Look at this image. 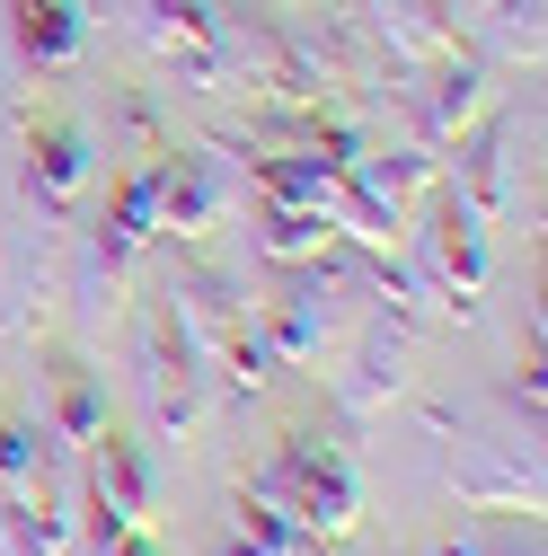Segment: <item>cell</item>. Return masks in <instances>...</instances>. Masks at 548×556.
Segmentation results:
<instances>
[{
	"label": "cell",
	"instance_id": "6da1fadb",
	"mask_svg": "<svg viewBox=\"0 0 548 556\" xmlns=\"http://www.w3.org/2000/svg\"><path fill=\"white\" fill-rule=\"evenodd\" d=\"M248 504H265L274 521H292L301 539H336V530H354V513H363V485H354V468L336 459V442H319V433H292L284 451H274V468L257 477V495Z\"/></svg>",
	"mask_w": 548,
	"mask_h": 556
},
{
	"label": "cell",
	"instance_id": "7a4b0ae2",
	"mask_svg": "<svg viewBox=\"0 0 548 556\" xmlns=\"http://www.w3.org/2000/svg\"><path fill=\"white\" fill-rule=\"evenodd\" d=\"M354 318H363V283L346 265H292V283H284V301H274V354L284 363H336L346 354V336H354Z\"/></svg>",
	"mask_w": 548,
	"mask_h": 556
},
{
	"label": "cell",
	"instance_id": "3957f363",
	"mask_svg": "<svg viewBox=\"0 0 548 556\" xmlns=\"http://www.w3.org/2000/svg\"><path fill=\"white\" fill-rule=\"evenodd\" d=\"M434 160H346V194H336V230L363 248H407L425 213Z\"/></svg>",
	"mask_w": 548,
	"mask_h": 556
},
{
	"label": "cell",
	"instance_id": "277c9868",
	"mask_svg": "<svg viewBox=\"0 0 548 556\" xmlns=\"http://www.w3.org/2000/svg\"><path fill=\"white\" fill-rule=\"evenodd\" d=\"M142 36L177 62L186 80H203L213 89L222 72H231V45H222V10H203V0H151V18H142Z\"/></svg>",
	"mask_w": 548,
	"mask_h": 556
},
{
	"label": "cell",
	"instance_id": "5b68a950",
	"mask_svg": "<svg viewBox=\"0 0 548 556\" xmlns=\"http://www.w3.org/2000/svg\"><path fill=\"white\" fill-rule=\"evenodd\" d=\"M27 186L53 203V213H72V203H80V186H89V132L80 124H62V115H45L36 124V142H27Z\"/></svg>",
	"mask_w": 548,
	"mask_h": 556
},
{
	"label": "cell",
	"instance_id": "8992f818",
	"mask_svg": "<svg viewBox=\"0 0 548 556\" xmlns=\"http://www.w3.org/2000/svg\"><path fill=\"white\" fill-rule=\"evenodd\" d=\"M398 389H407V327L381 318V327L354 344V371H346V389H336V397H346V415L363 425V415H381Z\"/></svg>",
	"mask_w": 548,
	"mask_h": 556
},
{
	"label": "cell",
	"instance_id": "52a82bcc",
	"mask_svg": "<svg viewBox=\"0 0 548 556\" xmlns=\"http://www.w3.org/2000/svg\"><path fill=\"white\" fill-rule=\"evenodd\" d=\"M80 0H10V45L36 62V72H62L80 53Z\"/></svg>",
	"mask_w": 548,
	"mask_h": 556
},
{
	"label": "cell",
	"instance_id": "ba28073f",
	"mask_svg": "<svg viewBox=\"0 0 548 556\" xmlns=\"http://www.w3.org/2000/svg\"><path fill=\"white\" fill-rule=\"evenodd\" d=\"M381 36L407 62H451V0H381Z\"/></svg>",
	"mask_w": 548,
	"mask_h": 556
},
{
	"label": "cell",
	"instance_id": "9c48e42d",
	"mask_svg": "<svg viewBox=\"0 0 548 556\" xmlns=\"http://www.w3.org/2000/svg\"><path fill=\"white\" fill-rule=\"evenodd\" d=\"M98 513H107V530H142V521H151V477H142V459H133L124 442H107V433H98Z\"/></svg>",
	"mask_w": 548,
	"mask_h": 556
},
{
	"label": "cell",
	"instance_id": "30bf717a",
	"mask_svg": "<svg viewBox=\"0 0 548 556\" xmlns=\"http://www.w3.org/2000/svg\"><path fill=\"white\" fill-rule=\"evenodd\" d=\"M469 124H487V72H477V62L443 72V89L425 98V142H434V151H451Z\"/></svg>",
	"mask_w": 548,
	"mask_h": 556
},
{
	"label": "cell",
	"instance_id": "8fae6325",
	"mask_svg": "<svg viewBox=\"0 0 548 556\" xmlns=\"http://www.w3.org/2000/svg\"><path fill=\"white\" fill-rule=\"evenodd\" d=\"M53 425H62V442H98V433H107V406H98V380H89V371H62Z\"/></svg>",
	"mask_w": 548,
	"mask_h": 556
},
{
	"label": "cell",
	"instance_id": "7c38bea8",
	"mask_svg": "<svg viewBox=\"0 0 548 556\" xmlns=\"http://www.w3.org/2000/svg\"><path fill=\"white\" fill-rule=\"evenodd\" d=\"M487 18L505 62H539V0H487Z\"/></svg>",
	"mask_w": 548,
	"mask_h": 556
},
{
	"label": "cell",
	"instance_id": "4fadbf2b",
	"mask_svg": "<svg viewBox=\"0 0 548 556\" xmlns=\"http://www.w3.org/2000/svg\"><path fill=\"white\" fill-rule=\"evenodd\" d=\"M53 547H62V539L36 521V504H18V495L0 504V556H53Z\"/></svg>",
	"mask_w": 548,
	"mask_h": 556
},
{
	"label": "cell",
	"instance_id": "5bb4252c",
	"mask_svg": "<svg viewBox=\"0 0 548 556\" xmlns=\"http://www.w3.org/2000/svg\"><path fill=\"white\" fill-rule=\"evenodd\" d=\"M451 556H539V521H522V513H505V521H487L469 547H451Z\"/></svg>",
	"mask_w": 548,
	"mask_h": 556
},
{
	"label": "cell",
	"instance_id": "9a60e30c",
	"mask_svg": "<svg viewBox=\"0 0 548 556\" xmlns=\"http://www.w3.org/2000/svg\"><path fill=\"white\" fill-rule=\"evenodd\" d=\"M36 433H18V425H0V477H36Z\"/></svg>",
	"mask_w": 548,
	"mask_h": 556
}]
</instances>
